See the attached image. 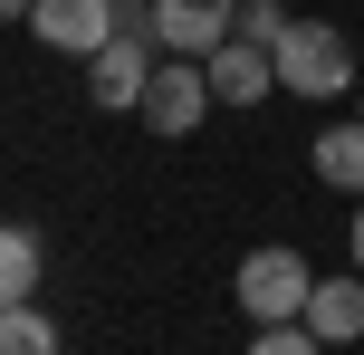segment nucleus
<instances>
[{
  "label": "nucleus",
  "mask_w": 364,
  "mask_h": 355,
  "mask_svg": "<svg viewBox=\"0 0 364 355\" xmlns=\"http://www.w3.org/2000/svg\"><path fill=\"white\" fill-rule=\"evenodd\" d=\"M38 269H48L38 231L10 221V231H0V307H38Z\"/></svg>",
  "instance_id": "6e6552de"
},
{
  "label": "nucleus",
  "mask_w": 364,
  "mask_h": 355,
  "mask_svg": "<svg viewBox=\"0 0 364 355\" xmlns=\"http://www.w3.org/2000/svg\"><path fill=\"white\" fill-rule=\"evenodd\" d=\"M307 327H316L326 346L364 337V269H355V279H316V298H307Z\"/></svg>",
  "instance_id": "1a4fd4ad"
},
{
  "label": "nucleus",
  "mask_w": 364,
  "mask_h": 355,
  "mask_svg": "<svg viewBox=\"0 0 364 355\" xmlns=\"http://www.w3.org/2000/svg\"><path fill=\"white\" fill-rule=\"evenodd\" d=\"M250 355H326V337L297 317V327H259V337H250Z\"/></svg>",
  "instance_id": "ddd939ff"
},
{
  "label": "nucleus",
  "mask_w": 364,
  "mask_h": 355,
  "mask_svg": "<svg viewBox=\"0 0 364 355\" xmlns=\"http://www.w3.org/2000/svg\"><path fill=\"white\" fill-rule=\"evenodd\" d=\"M278 87H288V96H346V87H355V48H346V29L297 19V29L278 38Z\"/></svg>",
  "instance_id": "f03ea898"
},
{
  "label": "nucleus",
  "mask_w": 364,
  "mask_h": 355,
  "mask_svg": "<svg viewBox=\"0 0 364 355\" xmlns=\"http://www.w3.org/2000/svg\"><path fill=\"white\" fill-rule=\"evenodd\" d=\"M0 355H58L48 307H0Z\"/></svg>",
  "instance_id": "9b49d317"
},
{
  "label": "nucleus",
  "mask_w": 364,
  "mask_h": 355,
  "mask_svg": "<svg viewBox=\"0 0 364 355\" xmlns=\"http://www.w3.org/2000/svg\"><path fill=\"white\" fill-rule=\"evenodd\" d=\"M115 10H125V29H134V19H154V0H115Z\"/></svg>",
  "instance_id": "4468645a"
},
{
  "label": "nucleus",
  "mask_w": 364,
  "mask_h": 355,
  "mask_svg": "<svg viewBox=\"0 0 364 355\" xmlns=\"http://www.w3.org/2000/svg\"><path fill=\"white\" fill-rule=\"evenodd\" d=\"M154 38L164 58H211L240 38V0H154Z\"/></svg>",
  "instance_id": "20e7f679"
},
{
  "label": "nucleus",
  "mask_w": 364,
  "mask_h": 355,
  "mask_svg": "<svg viewBox=\"0 0 364 355\" xmlns=\"http://www.w3.org/2000/svg\"><path fill=\"white\" fill-rule=\"evenodd\" d=\"M307 298H316V269H307L297 240H269V250L240 260V317H250V327H297Z\"/></svg>",
  "instance_id": "f257e3e1"
},
{
  "label": "nucleus",
  "mask_w": 364,
  "mask_h": 355,
  "mask_svg": "<svg viewBox=\"0 0 364 355\" xmlns=\"http://www.w3.org/2000/svg\"><path fill=\"white\" fill-rule=\"evenodd\" d=\"M164 38H154V19H134V29H115L106 48L87 58V96L96 106H144V87H154V68H164Z\"/></svg>",
  "instance_id": "7ed1b4c3"
},
{
  "label": "nucleus",
  "mask_w": 364,
  "mask_h": 355,
  "mask_svg": "<svg viewBox=\"0 0 364 355\" xmlns=\"http://www.w3.org/2000/svg\"><path fill=\"white\" fill-rule=\"evenodd\" d=\"M201 68H211V96H220V106H259V96L278 87V48H250V38L211 48Z\"/></svg>",
  "instance_id": "0eeeda50"
},
{
  "label": "nucleus",
  "mask_w": 364,
  "mask_h": 355,
  "mask_svg": "<svg viewBox=\"0 0 364 355\" xmlns=\"http://www.w3.org/2000/svg\"><path fill=\"white\" fill-rule=\"evenodd\" d=\"M288 29H297V19H288V0H240V38H250V48H278Z\"/></svg>",
  "instance_id": "f8f14e48"
},
{
  "label": "nucleus",
  "mask_w": 364,
  "mask_h": 355,
  "mask_svg": "<svg viewBox=\"0 0 364 355\" xmlns=\"http://www.w3.org/2000/svg\"><path fill=\"white\" fill-rule=\"evenodd\" d=\"M201 106H220V96H211V68H201V58H164L134 115H144L154 134H192V125H201Z\"/></svg>",
  "instance_id": "39448f33"
},
{
  "label": "nucleus",
  "mask_w": 364,
  "mask_h": 355,
  "mask_svg": "<svg viewBox=\"0 0 364 355\" xmlns=\"http://www.w3.org/2000/svg\"><path fill=\"white\" fill-rule=\"evenodd\" d=\"M38 38H48L58 58H96L115 29H125V10L115 0H38V19H29Z\"/></svg>",
  "instance_id": "423d86ee"
},
{
  "label": "nucleus",
  "mask_w": 364,
  "mask_h": 355,
  "mask_svg": "<svg viewBox=\"0 0 364 355\" xmlns=\"http://www.w3.org/2000/svg\"><path fill=\"white\" fill-rule=\"evenodd\" d=\"M316 183H336V192H355V202H364V115L316 134Z\"/></svg>",
  "instance_id": "9d476101"
},
{
  "label": "nucleus",
  "mask_w": 364,
  "mask_h": 355,
  "mask_svg": "<svg viewBox=\"0 0 364 355\" xmlns=\"http://www.w3.org/2000/svg\"><path fill=\"white\" fill-rule=\"evenodd\" d=\"M346 240H355V269H364V211H355V231H346Z\"/></svg>",
  "instance_id": "2eb2a0df"
}]
</instances>
